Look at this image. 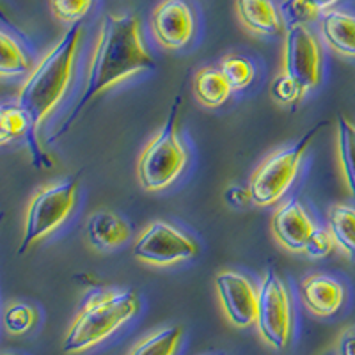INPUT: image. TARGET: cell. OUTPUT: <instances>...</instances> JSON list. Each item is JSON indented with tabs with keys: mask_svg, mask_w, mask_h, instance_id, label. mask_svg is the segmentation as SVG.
Wrapping results in <instances>:
<instances>
[{
	"mask_svg": "<svg viewBox=\"0 0 355 355\" xmlns=\"http://www.w3.org/2000/svg\"><path fill=\"white\" fill-rule=\"evenodd\" d=\"M153 68L155 61L146 50L137 18L133 15H107L101 20L96 44L89 59L84 89L64 121L53 132L50 142H55L68 133L89 103L107 89Z\"/></svg>",
	"mask_w": 355,
	"mask_h": 355,
	"instance_id": "6da1fadb",
	"label": "cell"
},
{
	"mask_svg": "<svg viewBox=\"0 0 355 355\" xmlns=\"http://www.w3.org/2000/svg\"><path fill=\"white\" fill-rule=\"evenodd\" d=\"M82 33H84L82 21L71 24L64 36L44 53L43 59L28 73L15 100L28 119V133L25 142L36 169L52 167L50 157L41 150L37 130L68 93Z\"/></svg>",
	"mask_w": 355,
	"mask_h": 355,
	"instance_id": "7a4b0ae2",
	"label": "cell"
},
{
	"mask_svg": "<svg viewBox=\"0 0 355 355\" xmlns=\"http://www.w3.org/2000/svg\"><path fill=\"white\" fill-rule=\"evenodd\" d=\"M141 311L133 290H110L91 295L75 316L62 343L64 354H80L117 332Z\"/></svg>",
	"mask_w": 355,
	"mask_h": 355,
	"instance_id": "3957f363",
	"label": "cell"
},
{
	"mask_svg": "<svg viewBox=\"0 0 355 355\" xmlns=\"http://www.w3.org/2000/svg\"><path fill=\"white\" fill-rule=\"evenodd\" d=\"M182 107V94L171 105L167 119L160 132L142 150L137 164L139 183L148 192H160L167 189L183 173L189 160L185 146L178 135V117Z\"/></svg>",
	"mask_w": 355,
	"mask_h": 355,
	"instance_id": "277c9868",
	"label": "cell"
},
{
	"mask_svg": "<svg viewBox=\"0 0 355 355\" xmlns=\"http://www.w3.org/2000/svg\"><path fill=\"white\" fill-rule=\"evenodd\" d=\"M77 192V178H68L64 182L52 183L37 190L27 206L24 236L18 247V256H24L34 243L64 224L75 208Z\"/></svg>",
	"mask_w": 355,
	"mask_h": 355,
	"instance_id": "5b68a950",
	"label": "cell"
},
{
	"mask_svg": "<svg viewBox=\"0 0 355 355\" xmlns=\"http://www.w3.org/2000/svg\"><path fill=\"white\" fill-rule=\"evenodd\" d=\"M323 123L309 128L299 141L288 150H279L266 157L250 178L249 190L252 202L258 206H272L283 198L299 174L300 164Z\"/></svg>",
	"mask_w": 355,
	"mask_h": 355,
	"instance_id": "8992f818",
	"label": "cell"
},
{
	"mask_svg": "<svg viewBox=\"0 0 355 355\" xmlns=\"http://www.w3.org/2000/svg\"><path fill=\"white\" fill-rule=\"evenodd\" d=\"M256 329L268 347L284 350L293 332V307L286 284L274 270H268L258 288Z\"/></svg>",
	"mask_w": 355,
	"mask_h": 355,
	"instance_id": "52a82bcc",
	"label": "cell"
},
{
	"mask_svg": "<svg viewBox=\"0 0 355 355\" xmlns=\"http://www.w3.org/2000/svg\"><path fill=\"white\" fill-rule=\"evenodd\" d=\"M132 254L148 265L169 266L194 259L199 254V245L169 222L155 220L133 242Z\"/></svg>",
	"mask_w": 355,
	"mask_h": 355,
	"instance_id": "ba28073f",
	"label": "cell"
},
{
	"mask_svg": "<svg viewBox=\"0 0 355 355\" xmlns=\"http://www.w3.org/2000/svg\"><path fill=\"white\" fill-rule=\"evenodd\" d=\"M323 57L318 40L306 24H291L284 33V71L304 93L322 80Z\"/></svg>",
	"mask_w": 355,
	"mask_h": 355,
	"instance_id": "9c48e42d",
	"label": "cell"
},
{
	"mask_svg": "<svg viewBox=\"0 0 355 355\" xmlns=\"http://www.w3.org/2000/svg\"><path fill=\"white\" fill-rule=\"evenodd\" d=\"M215 290L227 320L234 327L247 329L256 323L258 313V290L245 275L224 270L215 277Z\"/></svg>",
	"mask_w": 355,
	"mask_h": 355,
	"instance_id": "30bf717a",
	"label": "cell"
},
{
	"mask_svg": "<svg viewBox=\"0 0 355 355\" xmlns=\"http://www.w3.org/2000/svg\"><path fill=\"white\" fill-rule=\"evenodd\" d=\"M194 12L185 0H162L151 17V31L167 50L185 49L194 36Z\"/></svg>",
	"mask_w": 355,
	"mask_h": 355,
	"instance_id": "8fae6325",
	"label": "cell"
},
{
	"mask_svg": "<svg viewBox=\"0 0 355 355\" xmlns=\"http://www.w3.org/2000/svg\"><path fill=\"white\" fill-rule=\"evenodd\" d=\"M272 234L290 252H304L307 240L316 231L315 222L309 217L299 199H288L275 208L270 220Z\"/></svg>",
	"mask_w": 355,
	"mask_h": 355,
	"instance_id": "7c38bea8",
	"label": "cell"
},
{
	"mask_svg": "<svg viewBox=\"0 0 355 355\" xmlns=\"http://www.w3.org/2000/svg\"><path fill=\"white\" fill-rule=\"evenodd\" d=\"M300 299L313 315L327 318L341 309L345 300V290L336 279L322 274H313L302 279Z\"/></svg>",
	"mask_w": 355,
	"mask_h": 355,
	"instance_id": "4fadbf2b",
	"label": "cell"
},
{
	"mask_svg": "<svg viewBox=\"0 0 355 355\" xmlns=\"http://www.w3.org/2000/svg\"><path fill=\"white\" fill-rule=\"evenodd\" d=\"M236 12L245 28L259 36H281L284 33L283 15L272 0H234Z\"/></svg>",
	"mask_w": 355,
	"mask_h": 355,
	"instance_id": "5bb4252c",
	"label": "cell"
},
{
	"mask_svg": "<svg viewBox=\"0 0 355 355\" xmlns=\"http://www.w3.org/2000/svg\"><path fill=\"white\" fill-rule=\"evenodd\" d=\"M320 33L331 50L355 61V15L345 11H325Z\"/></svg>",
	"mask_w": 355,
	"mask_h": 355,
	"instance_id": "9a60e30c",
	"label": "cell"
},
{
	"mask_svg": "<svg viewBox=\"0 0 355 355\" xmlns=\"http://www.w3.org/2000/svg\"><path fill=\"white\" fill-rule=\"evenodd\" d=\"M132 230L125 218L112 211H94L85 222V236L96 249H114L130 239Z\"/></svg>",
	"mask_w": 355,
	"mask_h": 355,
	"instance_id": "2e32d148",
	"label": "cell"
},
{
	"mask_svg": "<svg viewBox=\"0 0 355 355\" xmlns=\"http://www.w3.org/2000/svg\"><path fill=\"white\" fill-rule=\"evenodd\" d=\"M231 85L218 68H202L196 73L194 94L201 105L217 109L231 96Z\"/></svg>",
	"mask_w": 355,
	"mask_h": 355,
	"instance_id": "e0dca14e",
	"label": "cell"
},
{
	"mask_svg": "<svg viewBox=\"0 0 355 355\" xmlns=\"http://www.w3.org/2000/svg\"><path fill=\"white\" fill-rule=\"evenodd\" d=\"M327 230L338 249L355 261V208L334 205L329 208Z\"/></svg>",
	"mask_w": 355,
	"mask_h": 355,
	"instance_id": "ac0fdd59",
	"label": "cell"
},
{
	"mask_svg": "<svg viewBox=\"0 0 355 355\" xmlns=\"http://www.w3.org/2000/svg\"><path fill=\"white\" fill-rule=\"evenodd\" d=\"M33 71L31 59L25 53L24 46L11 34H0V77H24Z\"/></svg>",
	"mask_w": 355,
	"mask_h": 355,
	"instance_id": "d6986e66",
	"label": "cell"
},
{
	"mask_svg": "<svg viewBox=\"0 0 355 355\" xmlns=\"http://www.w3.org/2000/svg\"><path fill=\"white\" fill-rule=\"evenodd\" d=\"M338 153L347 189L355 199V123L348 117L338 119Z\"/></svg>",
	"mask_w": 355,
	"mask_h": 355,
	"instance_id": "ffe728a7",
	"label": "cell"
},
{
	"mask_svg": "<svg viewBox=\"0 0 355 355\" xmlns=\"http://www.w3.org/2000/svg\"><path fill=\"white\" fill-rule=\"evenodd\" d=\"M182 338V327L178 325L164 327L139 341L130 355H176Z\"/></svg>",
	"mask_w": 355,
	"mask_h": 355,
	"instance_id": "44dd1931",
	"label": "cell"
},
{
	"mask_svg": "<svg viewBox=\"0 0 355 355\" xmlns=\"http://www.w3.org/2000/svg\"><path fill=\"white\" fill-rule=\"evenodd\" d=\"M28 119L17 101L6 103L0 109V144H9L18 137H27Z\"/></svg>",
	"mask_w": 355,
	"mask_h": 355,
	"instance_id": "7402d4cb",
	"label": "cell"
},
{
	"mask_svg": "<svg viewBox=\"0 0 355 355\" xmlns=\"http://www.w3.org/2000/svg\"><path fill=\"white\" fill-rule=\"evenodd\" d=\"M218 69L230 82L233 91H242L254 80V66L242 55H226L218 64Z\"/></svg>",
	"mask_w": 355,
	"mask_h": 355,
	"instance_id": "603a6c76",
	"label": "cell"
},
{
	"mask_svg": "<svg viewBox=\"0 0 355 355\" xmlns=\"http://www.w3.org/2000/svg\"><path fill=\"white\" fill-rule=\"evenodd\" d=\"M338 2L339 0H284L281 9L288 18V25L306 24L309 20H315L320 12L327 11Z\"/></svg>",
	"mask_w": 355,
	"mask_h": 355,
	"instance_id": "cb8c5ba5",
	"label": "cell"
},
{
	"mask_svg": "<svg viewBox=\"0 0 355 355\" xmlns=\"http://www.w3.org/2000/svg\"><path fill=\"white\" fill-rule=\"evenodd\" d=\"M37 313L27 304H11L4 311V327L9 334H25L36 325Z\"/></svg>",
	"mask_w": 355,
	"mask_h": 355,
	"instance_id": "d4e9b609",
	"label": "cell"
},
{
	"mask_svg": "<svg viewBox=\"0 0 355 355\" xmlns=\"http://www.w3.org/2000/svg\"><path fill=\"white\" fill-rule=\"evenodd\" d=\"M93 0H50L53 17L64 24H77L87 15Z\"/></svg>",
	"mask_w": 355,
	"mask_h": 355,
	"instance_id": "484cf974",
	"label": "cell"
},
{
	"mask_svg": "<svg viewBox=\"0 0 355 355\" xmlns=\"http://www.w3.org/2000/svg\"><path fill=\"white\" fill-rule=\"evenodd\" d=\"M304 94L306 93L300 89V85L293 78L288 77L286 73L279 75L272 84V96L281 105H295L297 101L302 100Z\"/></svg>",
	"mask_w": 355,
	"mask_h": 355,
	"instance_id": "4316f807",
	"label": "cell"
},
{
	"mask_svg": "<svg viewBox=\"0 0 355 355\" xmlns=\"http://www.w3.org/2000/svg\"><path fill=\"white\" fill-rule=\"evenodd\" d=\"M336 243L334 239L331 236L329 230H322V227H316V231L311 234V239L307 240L306 249H304V254L309 256L313 259H322L327 258L332 254Z\"/></svg>",
	"mask_w": 355,
	"mask_h": 355,
	"instance_id": "83f0119b",
	"label": "cell"
},
{
	"mask_svg": "<svg viewBox=\"0 0 355 355\" xmlns=\"http://www.w3.org/2000/svg\"><path fill=\"white\" fill-rule=\"evenodd\" d=\"M226 201L230 202L234 208H242L247 206L249 202H252V196H250L249 189H242V187H230L226 190Z\"/></svg>",
	"mask_w": 355,
	"mask_h": 355,
	"instance_id": "f1b7e54d",
	"label": "cell"
},
{
	"mask_svg": "<svg viewBox=\"0 0 355 355\" xmlns=\"http://www.w3.org/2000/svg\"><path fill=\"white\" fill-rule=\"evenodd\" d=\"M338 355H355V325L341 332L338 343Z\"/></svg>",
	"mask_w": 355,
	"mask_h": 355,
	"instance_id": "f546056e",
	"label": "cell"
}]
</instances>
